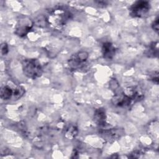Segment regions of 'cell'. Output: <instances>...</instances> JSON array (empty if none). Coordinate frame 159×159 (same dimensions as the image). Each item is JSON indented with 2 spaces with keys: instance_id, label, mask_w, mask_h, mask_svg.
Returning <instances> with one entry per match:
<instances>
[{
  "instance_id": "cell-3",
  "label": "cell",
  "mask_w": 159,
  "mask_h": 159,
  "mask_svg": "<svg viewBox=\"0 0 159 159\" xmlns=\"http://www.w3.org/2000/svg\"><path fill=\"white\" fill-rule=\"evenodd\" d=\"M150 4L147 1H137L129 8L130 15L133 17H142L148 14Z\"/></svg>"
},
{
  "instance_id": "cell-14",
  "label": "cell",
  "mask_w": 159,
  "mask_h": 159,
  "mask_svg": "<svg viewBox=\"0 0 159 159\" xmlns=\"http://www.w3.org/2000/svg\"><path fill=\"white\" fill-rule=\"evenodd\" d=\"M152 27L154 31H155L157 33H158L159 31V18L158 17H157L155 19L153 20V22L152 24Z\"/></svg>"
},
{
  "instance_id": "cell-13",
  "label": "cell",
  "mask_w": 159,
  "mask_h": 159,
  "mask_svg": "<svg viewBox=\"0 0 159 159\" xmlns=\"http://www.w3.org/2000/svg\"><path fill=\"white\" fill-rule=\"evenodd\" d=\"M25 92V88L24 87L18 86L14 89V91L13 92V96L16 100H17V99H20L22 96H23Z\"/></svg>"
},
{
  "instance_id": "cell-2",
  "label": "cell",
  "mask_w": 159,
  "mask_h": 159,
  "mask_svg": "<svg viewBox=\"0 0 159 159\" xmlns=\"http://www.w3.org/2000/svg\"><path fill=\"white\" fill-rule=\"evenodd\" d=\"M70 16V12L67 10L57 8L50 11L47 17V21L52 27L59 29L66 24Z\"/></svg>"
},
{
  "instance_id": "cell-15",
  "label": "cell",
  "mask_w": 159,
  "mask_h": 159,
  "mask_svg": "<svg viewBox=\"0 0 159 159\" xmlns=\"http://www.w3.org/2000/svg\"><path fill=\"white\" fill-rule=\"evenodd\" d=\"M1 53L2 55H6L9 52V48L8 45L6 43H2L1 46Z\"/></svg>"
},
{
  "instance_id": "cell-10",
  "label": "cell",
  "mask_w": 159,
  "mask_h": 159,
  "mask_svg": "<svg viewBox=\"0 0 159 159\" xmlns=\"http://www.w3.org/2000/svg\"><path fill=\"white\" fill-rule=\"evenodd\" d=\"M78 127L73 124L68 125L64 130V135L67 139H74L78 135Z\"/></svg>"
},
{
  "instance_id": "cell-7",
  "label": "cell",
  "mask_w": 159,
  "mask_h": 159,
  "mask_svg": "<svg viewBox=\"0 0 159 159\" xmlns=\"http://www.w3.org/2000/svg\"><path fill=\"white\" fill-rule=\"evenodd\" d=\"M103 138L108 141H114L120 138L124 134L122 129L115 128L102 130L101 132Z\"/></svg>"
},
{
  "instance_id": "cell-4",
  "label": "cell",
  "mask_w": 159,
  "mask_h": 159,
  "mask_svg": "<svg viewBox=\"0 0 159 159\" xmlns=\"http://www.w3.org/2000/svg\"><path fill=\"white\" fill-rule=\"evenodd\" d=\"M88 58V53L86 51H80L74 54L68 60V65L73 70L82 68Z\"/></svg>"
},
{
  "instance_id": "cell-8",
  "label": "cell",
  "mask_w": 159,
  "mask_h": 159,
  "mask_svg": "<svg viewBox=\"0 0 159 159\" xmlns=\"http://www.w3.org/2000/svg\"><path fill=\"white\" fill-rule=\"evenodd\" d=\"M116 47L111 42H106L102 44V53L104 58L107 60H112L116 54Z\"/></svg>"
},
{
  "instance_id": "cell-6",
  "label": "cell",
  "mask_w": 159,
  "mask_h": 159,
  "mask_svg": "<svg viewBox=\"0 0 159 159\" xmlns=\"http://www.w3.org/2000/svg\"><path fill=\"white\" fill-rule=\"evenodd\" d=\"M133 101H134L123 91H119L112 99V102L114 105L122 107H129Z\"/></svg>"
},
{
  "instance_id": "cell-5",
  "label": "cell",
  "mask_w": 159,
  "mask_h": 159,
  "mask_svg": "<svg viewBox=\"0 0 159 159\" xmlns=\"http://www.w3.org/2000/svg\"><path fill=\"white\" fill-rule=\"evenodd\" d=\"M32 26V21L27 17H23L18 20L16 25L15 34L20 37H24L29 32Z\"/></svg>"
},
{
  "instance_id": "cell-11",
  "label": "cell",
  "mask_w": 159,
  "mask_h": 159,
  "mask_svg": "<svg viewBox=\"0 0 159 159\" xmlns=\"http://www.w3.org/2000/svg\"><path fill=\"white\" fill-rule=\"evenodd\" d=\"M158 42H154L149 45L145 52V54L148 57H155L158 56Z\"/></svg>"
},
{
  "instance_id": "cell-1",
  "label": "cell",
  "mask_w": 159,
  "mask_h": 159,
  "mask_svg": "<svg viewBox=\"0 0 159 159\" xmlns=\"http://www.w3.org/2000/svg\"><path fill=\"white\" fill-rule=\"evenodd\" d=\"M22 67L24 75L32 80L39 78L43 73L40 63L35 58L24 59L22 61Z\"/></svg>"
},
{
  "instance_id": "cell-9",
  "label": "cell",
  "mask_w": 159,
  "mask_h": 159,
  "mask_svg": "<svg viewBox=\"0 0 159 159\" xmlns=\"http://www.w3.org/2000/svg\"><path fill=\"white\" fill-rule=\"evenodd\" d=\"M93 119L94 122L99 127H104L106 123V114L104 109L100 107L95 110Z\"/></svg>"
},
{
  "instance_id": "cell-12",
  "label": "cell",
  "mask_w": 159,
  "mask_h": 159,
  "mask_svg": "<svg viewBox=\"0 0 159 159\" xmlns=\"http://www.w3.org/2000/svg\"><path fill=\"white\" fill-rule=\"evenodd\" d=\"M13 92L14 91H12V89L9 86H4L1 89V98L3 100L10 99L13 96Z\"/></svg>"
}]
</instances>
